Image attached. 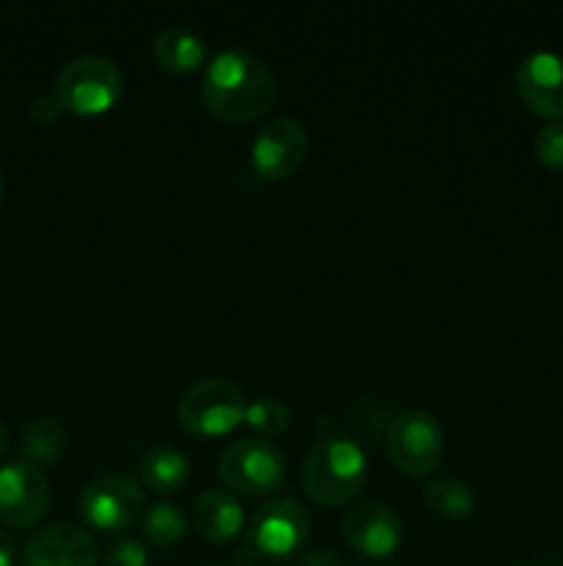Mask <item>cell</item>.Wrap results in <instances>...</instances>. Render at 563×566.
<instances>
[{
	"mask_svg": "<svg viewBox=\"0 0 563 566\" xmlns=\"http://www.w3.org/2000/svg\"><path fill=\"white\" fill-rule=\"evenodd\" d=\"M202 99L215 119L248 125L274 108L276 81L268 66L246 50H224L208 64Z\"/></svg>",
	"mask_w": 563,
	"mask_h": 566,
	"instance_id": "cell-1",
	"label": "cell"
},
{
	"mask_svg": "<svg viewBox=\"0 0 563 566\" xmlns=\"http://www.w3.org/2000/svg\"><path fill=\"white\" fill-rule=\"evenodd\" d=\"M304 490L318 506L337 509L362 492L368 459L362 446L348 437H320L304 462Z\"/></svg>",
	"mask_w": 563,
	"mask_h": 566,
	"instance_id": "cell-2",
	"label": "cell"
},
{
	"mask_svg": "<svg viewBox=\"0 0 563 566\" xmlns=\"http://www.w3.org/2000/svg\"><path fill=\"white\" fill-rule=\"evenodd\" d=\"M125 94V77L110 59L81 55L55 77V99L75 116L108 114Z\"/></svg>",
	"mask_w": 563,
	"mask_h": 566,
	"instance_id": "cell-3",
	"label": "cell"
},
{
	"mask_svg": "<svg viewBox=\"0 0 563 566\" xmlns=\"http://www.w3.org/2000/svg\"><path fill=\"white\" fill-rule=\"evenodd\" d=\"M177 418L193 437H224L246 420V398L235 381L202 379L182 392Z\"/></svg>",
	"mask_w": 563,
	"mask_h": 566,
	"instance_id": "cell-4",
	"label": "cell"
},
{
	"mask_svg": "<svg viewBox=\"0 0 563 566\" xmlns=\"http://www.w3.org/2000/svg\"><path fill=\"white\" fill-rule=\"evenodd\" d=\"M384 446L386 457L401 473L423 479L439 468L442 453H445V431L431 412L408 409L390 420Z\"/></svg>",
	"mask_w": 563,
	"mask_h": 566,
	"instance_id": "cell-5",
	"label": "cell"
},
{
	"mask_svg": "<svg viewBox=\"0 0 563 566\" xmlns=\"http://www.w3.org/2000/svg\"><path fill=\"white\" fill-rule=\"evenodd\" d=\"M309 539V514L293 497H270L257 512L246 531V553L263 562H285L296 556Z\"/></svg>",
	"mask_w": 563,
	"mask_h": 566,
	"instance_id": "cell-6",
	"label": "cell"
},
{
	"mask_svg": "<svg viewBox=\"0 0 563 566\" xmlns=\"http://www.w3.org/2000/svg\"><path fill=\"white\" fill-rule=\"evenodd\" d=\"M219 475L230 490L246 497H268L285 481V457L265 440H237L221 453Z\"/></svg>",
	"mask_w": 563,
	"mask_h": 566,
	"instance_id": "cell-7",
	"label": "cell"
},
{
	"mask_svg": "<svg viewBox=\"0 0 563 566\" xmlns=\"http://www.w3.org/2000/svg\"><path fill=\"white\" fill-rule=\"evenodd\" d=\"M144 512V490L125 475H97L88 481L77 501V514L88 528L119 534L127 531Z\"/></svg>",
	"mask_w": 563,
	"mask_h": 566,
	"instance_id": "cell-8",
	"label": "cell"
},
{
	"mask_svg": "<svg viewBox=\"0 0 563 566\" xmlns=\"http://www.w3.org/2000/svg\"><path fill=\"white\" fill-rule=\"evenodd\" d=\"M50 486L42 468L11 462L0 468V523L9 528H33L44 517Z\"/></svg>",
	"mask_w": 563,
	"mask_h": 566,
	"instance_id": "cell-9",
	"label": "cell"
},
{
	"mask_svg": "<svg viewBox=\"0 0 563 566\" xmlns=\"http://www.w3.org/2000/svg\"><path fill=\"white\" fill-rule=\"evenodd\" d=\"M307 158V130L296 119H270L252 142V169L263 180H287Z\"/></svg>",
	"mask_w": 563,
	"mask_h": 566,
	"instance_id": "cell-10",
	"label": "cell"
},
{
	"mask_svg": "<svg viewBox=\"0 0 563 566\" xmlns=\"http://www.w3.org/2000/svg\"><path fill=\"white\" fill-rule=\"evenodd\" d=\"M403 536L401 514L379 501L357 503L342 517V539L364 558H386L397 551Z\"/></svg>",
	"mask_w": 563,
	"mask_h": 566,
	"instance_id": "cell-11",
	"label": "cell"
},
{
	"mask_svg": "<svg viewBox=\"0 0 563 566\" xmlns=\"http://www.w3.org/2000/svg\"><path fill=\"white\" fill-rule=\"evenodd\" d=\"M517 92L533 114L563 119V55L539 50L517 70Z\"/></svg>",
	"mask_w": 563,
	"mask_h": 566,
	"instance_id": "cell-12",
	"label": "cell"
},
{
	"mask_svg": "<svg viewBox=\"0 0 563 566\" xmlns=\"http://www.w3.org/2000/svg\"><path fill=\"white\" fill-rule=\"evenodd\" d=\"M97 542L77 525H47L31 536L22 553V566H97Z\"/></svg>",
	"mask_w": 563,
	"mask_h": 566,
	"instance_id": "cell-13",
	"label": "cell"
},
{
	"mask_svg": "<svg viewBox=\"0 0 563 566\" xmlns=\"http://www.w3.org/2000/svg\"><path fill=\"white\" fill-rule=\"evenodd\" d=\"M243 523H246L243 506L221 490L204 492V495H199L196 506H193V528L213 545H226V542L237 539Z\"/></svg>",
	"mask_w": 563,
	"mask_h": 566,
	"instance_id": "cell-14",
	"label": "cell"
},
{
	"mask_svg": "<svg viewBox=\"0 0 563 566\" xmlns=\"http://www.w3.org/2000/svg\"><path fill=\"white\" fill-rule=\"evenodd\" d=\"M152 55L163 72L185 75V72L199 70L204 64L208 44L199 33L188 31V28H169L155 39Z\"/></svg>",
	"mask_w": 563,
	"mask_h": 566,
	"instance_id": "cell-15",
	"label": "cell"
},
{
	"mask_svg": "<svg viewBox=\"0 0 563 566\" xmlns=\"http://www.w3.org/2000/svg\"><path fill=\"white\" fill-rule=\"evenodd\" d=\"M138 470H141L144 486H149L158 495H171V492L182 490L188 481V473H191L185 453L169 446L149 448L141 457Z\"/></svg>",
	"mask_w": 563,
	"mask_h": 566,
	"instance_id": "cell-16",
	"label": "cell"
},
{
	"mask_svg": "<svg viewBox=\"0 0 563 566\" xmlns=\"http://www.w3.org/2000/svg\"><path fill=\"white\" fill-rule=\"evenodd\" d=\"M66 434L61 429L59 420L53 418H36L22 434V453L25 462L44 468V464H55L64 457Z\"/></svg>",
	"mask_w": 563,
	"mask_h": 566,
	"instance_id": "cell-17",
	"label": "cell"
},
{
	"mask_svg": "<svg viewBox=\"0 0 563 566\" xmlns=\"http://www.w3.org/2000/svg\"><path fill=\"white\" fill-rule=\"evenodd\" d=\"M423 501L431 512L442 514L450 520H464L475 514L478 501H475L472 490L458 479H436L423 490Z\"/></svg>",
	"mask_w": 563,
	"mask_h": 566,
	"instance_id": "cell-18",
	"label": "cell"
},
{
	"mask_svg": "<svg viewBox=\"0 0 563 566\" xmlns=\"http://www.w3.org/2000/svg\"><path fill=\"white\" fill-rule=\"evenodd\" d=\"M144 536L152 542L155 547H171L188 534V517L180 506L174 503H155L147 509L141 520Z\"/></svg>",
	"mask_w": 563,
	"mask_h": 566,
	"instance_id": "cell-19",
	"label": "cell"
},
{
	"mask_svg": "<svg viewBox=\"0 0 563 566\" xmlns=\"http://www.w3.org/2000/svg\"><path fill=\"white\" fill-rule=\"evenodd\" d=\"M390 415H386L384 403H379L375 398H362L351 407L348 412V429L364 442H375L381 437V431L386 434V426H390Z\"/></svg>",
	"mask_w": 563,
	"mask_h": 566,
	"instance_id": "cell-20",
	"label": "cell"
},
{
	"mask_svg": "<svg viewBox=\"0 0 563 566\" xmlns=\"http://www.w3.org/2000/svg\"><path fill=\"white\" fill-rule=\"evenodd\" d=\"M246 423L263 437H279L290 426V412L282 401L265 396L254 403H246Z\"/></svg>",
	"mask_w": 563,
	"mask_h": 566,
	"instance_id": "cell-21",
	"label": "cell"
},
{
	"mask_svg": "<svg viewBox=\"0 0 563 566\" xmlns=\"http://www.w3.org/2000/svg\"><path fill=\"white\" fill-rule=\"evenodd\" d=\"M533 155L544 169L563 171V122H552L539 130L533 142Z\"/></svg>",
	"mask_w": 563,
	"mask_h": 566,
	"instance_id": "cell-22",
	"label": "cell"
},
{
	"mask_svg": "<svg viewBox=\"0 0 563 566\" xmlns=\"http://www.w3.org/2000/svg\"><path fill=\"white\" fill-rule=\"evenodd\" d=\"M105 566H149L147 547L138 539H119L105 553Z\"/></svg>",
	"mask_w": 563,
	"mask_h": 566,
	"instance_id": "cell-23",
	"label": "cell"
},
{
	"mask_svg": "<svg viewBox=\"0 0 563 566\" xmlns=\"http://www.w3.org/2000/svg\"><path fill=\"white\" fill-rule=\"evenodd\" d=\"M61 103L55 99V94H39L36 99L31 103V119L36 122V125H50V122H55L61 116Z\"/></svg>",
	"mask_w": 563,
	"mask_h": 566,
	"instance_id": "cell-24",
	"label": "cell"
},
{
	"mask_svg": "<svg viewBox=\"0 0 563 566\" xmlns=\"http://www.w3.org/2000/svg\"><path fill=\"white\" fill-rule=\"evenodd\" d=\"M296 566H346L340 556H334L331 551H312L304 558H298Z\"/></svg>",
	"mask_w": 563,
	"mask_h": 566,
	"instance_id": "cell-25",
	"label": "cell"
},
{
	"mask_svg": "<svg viewBox=\"0 0 563 566\" xmlns=\"http://www.w3.org/2000/svg\"><path fill=\"white\" fill-rule=\"evenodd\" d=\"M14 556H17L14 539L9 536V531L0 528V566H14Z\"/></svg>",
	"mask_w": 563,
	"mask_h": 566,
	"instance_id": "cell-26",
	"label": "cell"
},
{
	"mask_svg": "<svg viewBox=\"0 0 563 566\" xmlns=\"http://www.w3.org/2000/svg\"><path fill=\"white\" fill-rule=\"evenodd\" d=\"M6 448H9V431H6V426L0 423V459H3Z\"/></svg>",
	"mask_w": 563,
	"mask_h": 566,
	"instance_id": "cell-27",
	"label": "cell"
},
{
	"mask_svg": "<svg viewBox=\"0 0 563 566\" xmlns=\"http://www.w3.org/2000/svg\"><path fill=\"white\" fill-rule=\"evenodd\" d=\"M0 202H3V177H0Z\"/></svg>",
	"mask_w": 563,
	"mask_h": 566,
	"instance_id": "cell-28",
	"label": "cell"
},
{
	"mask_svg": "<svg viewBox=\"0 0 563 566\" xmlns=\"http://www.w3.org/2000/svg\"><path fill=\"white\" fill-rule=\"evenodd\" d=\"M204 566H224V564H204Z\"/></svg>",
	"mask_w": 563,
	"mask_h": 566,
	"instance_id": "cell-29",
	"label": "cell"
},
{
	"mask_svg": "<svg viewBox=\"0 0 563 566\" xmlns=\"http://www.w3.org/2000/svg\"><path fill=\"white\" fill-rule=\"evenodd\" d=\"M539 566H552V564H539Z\"/></svg>",
	"mask_w": 563,
	"mask_h": 566,
	"instance_id": "cell-30",
	"label": "cell"
}]
</instances>
